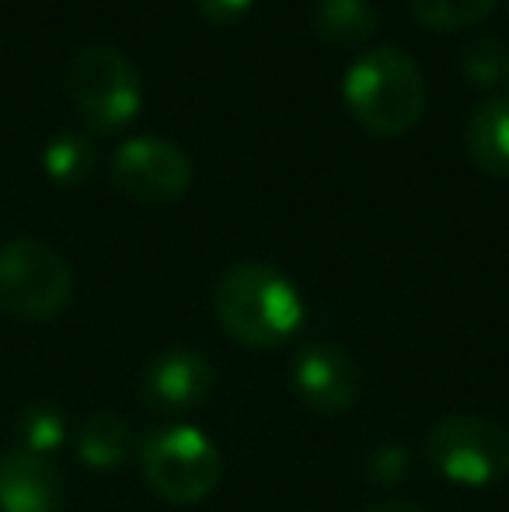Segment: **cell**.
Segmentation results:
<instances>
[{
  "instance_id": "obj_1",
  "label": "cell",
  "mask_w": 509,
  "mask_h": 512,
  "mask_svg": "<svg viewBox=\"0 0 509 512\" xmlns=\"http://www.w3.org/2000/svg\"><path fill=\"white\" fill-rule=\"evenodd\" d=\"M213 314L234 342L279 349L304 328V297L286 272L269 262H238L217 279Z\"/></svg>"
},
{
  "instance_id": "obj_2",
  "label": "cell",
  "mask_w": 509,
  "mask_h": 512,
  "mask_svg": "<svg viewBox=\"0 0 509 512\" xmlns=\"http://www.w3.org/2000/svg\"><path fill=\"white\" fill-rule=\"evenodd\" d=\"M342 98L370 133L401 136L422 119L426 77L398 46H374L356 56L342 74Z\"/></svg>"
},
{
  "instance_id": "obj_3",
  "label": "cell",
  "mask_w": 509,
  "mask_h": 512,
  "mask_svg": "<svg viewBox=\"0 0 509 512\" xmlns=\"http://www.w3.org/2000/svg\"><path fill=\"white\" fill-rule=\"evenodd\" d=\"M136 453L147 488L171 506H196L210 499L224 478V457L217 443L196 425H157L140 439Z\"/></svg>"
},
{
  "instance_id": "obj_4",
  "label": "cell",
  "mask_w": 509,
  "mask_h": 512,
  "mask_svg": "<svg viewBox=\"0 0 509 512\" xmlns=\"http://www.w3.org/2000/svg\"><path fill=\"white\" fill-rule=\"evenodd\" d=\"M67 95L88 129L109 133L136 119L143 105V81L116 46H88L67 63Z\"/></svg>"
},
{
  "instance_id": "obj_5",
  "label": "cell",
  "mask_w": 509,
  "mask_h": 512,
  "mask_svg": "<svg viewBox=\"0 0 509 512\" xmlns=\"http://www.w3.org/2000/svg\"><path fill=\"white\" fill-rule=\"evenodd\" d=\"M426 457L450 485L492 488L509 474V432L482 415H450L429 429Z\"/></svg>"
},
{
  "instance_id": "obj_6",
  "label": "cell",
  "mask_w": 509,
  "mask_h": 512,
  "mask_svg": "<svg viewBox=\"0 0 509 512\" xmlns=\"http://www.w3.org/2000/svg\"><path fill=\"white\" fill-rule=\"evenodd\" d=\"M74 276L56 248L32 237L0 244V310L21 321H49L70 300Z\"/></svg>"
},
{
  "instance_id": "obj_7",
  "label": "cell",
  "mask_w": 509,
  "mask_h": 512,
  "mask_svg": "<svg viewBox=\"0 0 509 512\" xmlns=\"http://www.w3.org/2000/svg\"><path fill=\"white\" fill-rule=\"evenodd\" d=\"M112 182L136 203H175L192 185V157L161 136H133L112 154Z\"/></svg>"
},
{
  "instance_id": "obj_8",
  "label": "cell",
  "mask_w": 509,
  "mask_h": 512,
  "mask_svg": "<svg viewBox=\"0 0 509 512\" xmlns=\"http://www.w3.org/2000/svg\"><path fill=\"white\" fill-rule=\"evenodd\" d=\"M290 384L297 398L318 415H342L360 398V370L335 342H307L297 349Z\"/></svg>"
},
{
  "instance_id": "obj_9",
  "label": "cell",
  "mask_w": 509,
  "mask_h": 512,
  "mask_svg": "<svg viewBox=\"0 0 509 512\" xmlns=\"http://www.w3.org/2000/svg\"><path fill=\"white\" fill-rule=\"evenodd\" d=\"M213 391V363L199 349L171 345L161 349L140 373V398L147 408L175 415L199 408Z\"/></svg>"
},
{
  "instance_id": "obj_10",
  "label": "cell",
  "mask_w": 509,
  "mask_h": 512,
  "mask_svg": "<svg viewBox=\"0 0 509 512\" xmlns=\"http://www.w3.org/2000/svg\"><path fill=\"white\" fill-rule=\"evenodd\" d=\"M67 478L53 457L7 450L0 457V512H63Z\"/></svg>"
},
{
  "instance_id": "obj_11",
  "label": "cell",
  "mask_w": 509,
  "mask_h": 512,
  "mask_svg": "<svg viewBox=\"0 0 509 512\" xmlns=\"http://www.w3.org/2000/svg\"><path fill=\"white\" fill-rule=\"evenodd\" d=\"M468 157L478 171L492 178H509V98L496 95L475 105L464 129Z\"/></svg>"
},
{
  "instance_id": "obj_12",
  "label": "cell",
  "mask_w": 509,
  "mask_h": 512,
  "mask_svg": "<svg viewBox=\"0 0 509 512\" xmlns=\"http://www.w3.org/2000/svg\"><path fill=\"white\" fill-rule=\"evenodd\" d=\"M311 28L332 46H360L374 39L381 14L370 0H314Z\"/></svg>"
},
{
  "instance_id": "obj_13",
  "label": "cell",
  "mask_w": 509,
  "mask_h": 512,
  "mask_svg": "<svg viewBox=\"0 0 509 512\" xmlns=\"http://www.w3.org/2000/svg\"><path fill=\"white\" fill-rule=\"evenodd\" d=\"M133 453V429L126 418L95 411L77 429V457L95 471H112Z\"/></svg>"
},
{
  "instance_id": "obj_14",
  "label": "cell",
  "mask_w": 509,
  "mask_h": 512,
  "mask_svg": "<svg viewBox=\"0 0 509 512\" xmlns=\"http://www.w3.org/2000/svg\"><path fill=\"white\" fill-rule=\"evenodd\" d=\"M42 168L53 182L60 185H77L91 175L95 168V147L84 133H74V129H63L42 150Z\"/></svg>"
},
{
  "instance_id": "obj_15",
  "label": "cell",
  "mask_w": 509,
  "mask_h": 512,
  "mask_svg": "<svg viewBox=\"0 0 509 512\" xmlns=\"http://www.w3.org/2000/svg\"><path fill=\"white\" fill-rule=\"evenodd\" d=\"M67 439V422L53 405H28L14 422V450L53 457Z\"/></svg>"
},
{
  "instance_id": "obj_16",
  "label": "cell",
  "mask_w": 509,
  "mask_h": 512,
  "mask_svg": "<svg viewBox=\"0 0 509 512\" xmlns=\"http://www.w3.org/2000/svg\"><path fill=\"white\" fill-rule=\"evenodd\" d=\"M496 7V0H412V11L422 25L457 32V28L478 25Z\"/></svg>"
},
{
  "instance_id": "obj_17",
  "label": "cell",
  "mask_w": 509,
  "mask_h": 512,
  "mask_svg": "<svg viewBox=\"0 0 509 512\" xmlns=\"http://www.w3.org/2000/svg\"><path fill=\"white\" fill-rule=\"evenodd\" d=\"M461 70L478 88H496L506 77V46L492 35H478L461 49Z\"/></svg>"
},
{
  "instance_id": "obj_18",
  "label": "cell",
  "mask_w": 509,
  "mask_h": 512,
  "mask_svg": "<svg viewBox=\"0 0 509 512\" xmlns=\"http://www.w3.org/2000/svg\"><path fill=\"white\" fill-rule=\"evenodd\" d=\"M408 464H412V457H408L405 446L381 443V446H374V450L363 453V478L377 488H391L408 474Z\"/></svg>"
},
{
  "instance_id": "obj_19",
  "label": "cell",
  "mask_w": 509,
  "mask_h": 512,
  "mask_svg": "<svg viewBox=\"0 0 509 512\" xmlns=\"http://www.w3.org/2000/svg\"><path fill=\"white\" fill-rule=\"evenodd\" d=\"M255 0H196V7L217 25H231V21H241L248 11H252Z\"/></svg>"
},
{
  "instance_id": "obj_20",
  "label": "cell",
  "mask_w": 509,
  "mask_h": 512,
  "mask_svg": "<svg viewBox=\"0 0 509 512\" xmlns=\"http://www.w3.org/2000/svg\"><path fill=\"white\" fill-rule=\"evenodd\" d=\"M367 512H426V509L415 506V502H408V499H384V502H374Z\"/></svg>"
},
{
  "instance_id": "obj_21",
  "label": "cell",
  "mask_w": 509,
  "mask_h": 512,
  "mask_svg": "<svg viewBox=\"0 0 509 512\" xmlns=\"http://www.w3.org/2000/svg\"><path fill=\"white\" fill-rule=\"evenodd\" d=\"M506 81H509V46H506Z\"/></svg>"
}]
</instances>
